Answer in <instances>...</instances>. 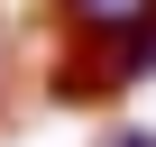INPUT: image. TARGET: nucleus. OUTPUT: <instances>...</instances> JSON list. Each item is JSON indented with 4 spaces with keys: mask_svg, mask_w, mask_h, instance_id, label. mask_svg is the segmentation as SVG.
Masks as SVG:
<instances>
[{
    "mask_svg": "<svg viewBox=\"0 0 156 147\" xmlns=\"http://www.w3.org/2000/svg\"><path fill=\"white\" fill-rule=\"evenodd\" d=\"M46 19L64 101H110L156 64V0H46Z\"/></svg>",
    "mask_w": 156,
    "mask_h": 147,
    "instance_id": "nucleus-1",
    "label": "nucleus"
},
{
    "mask_svg": "<svg viewBox=\"0 0 156 147\" xmlns=\"http://www.w3.org/2000/svg\"><path fill=\"white\" fill-rule=\"evenodd\" d=\"M110 147H156V129H119V138H110Z\"/></svg>",
    "mask_w": 156,
    "mask_h": 147,
    "instance_id": "nucleus-2",
    "label": "nucleus"
}]
</instances>
